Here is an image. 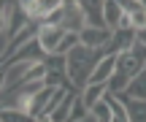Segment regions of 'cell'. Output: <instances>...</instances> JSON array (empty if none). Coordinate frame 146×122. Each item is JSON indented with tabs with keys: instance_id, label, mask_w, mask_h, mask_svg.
Here are the masks:
<instances>
[{
	"instance_id": "cell-12",
	"label": "cell",
	"mask_w": 146,
	"mask_h": 122,
	"mask_svg": "<svg viewBox=\"0 0 146 122\" xmlns=\"http://www.w3.org/2000/svg\"><path fill=\"white\" fill-rule=\"evenodd\" d=\"M122 106H125L127 117H130V122H146V101H130V98L119 95Z\"/></svg>"
},
{
	"instance_id": "cell-11",
	"label": "cell",
	"mask_w": 146,
	"mask_h": 122,
	"mask_svg": "<svg viewBox=\"0 0 146 122\" xmlns=\"http://www.w3.org/2000/svg\"><path fill=\"white\" fill-rule=\"evenodd\" d=\"M125 98H130V101H146V68L135 79H130V84L125 90Z\"/></svg>"
},
{
	"instance_id": "cell-1",
	"label": "cell",
	"mask_w": 146,
	"mask_h": 122,
	"mask_svg": "<svg viewBox=\"0 0 146 122\" xmlns=\"http://www.w3.org/2000/svg\"><path fill=\"white\" fill-rule=\"evenodd\" d=\"M100 57H103V52L87 49L81 43L65 54V73H68V81H70V87L76 92H81L89 84V76H92L95 65L100 63Z\"/></svg>"
},
{
	"instance_id": "cell-16",
	"label": "cell",
	"mask_w": 146,
	"mask_h": 122,
	"mask_svg": "<svg viewBox=\"0 0 146 122\" xmlns=\"http://www.w3.org/2000/svg\"><path fill=\"white\" fill-rule=\"evenodd\" d=\"M127 19H130V30H135V33L146 30V8H143V0H141V8H138V11H133Z\"/></svg>"
},
{
	"instance_id": "cell-17",
	"label": "cell",
	"mask_w": 146,
	"mask_h": 122,
	"mask_svg": "<svg viewBox=\"0 0 146 122\" xmlns=\"http://www.w3.org/2000/svg\"><path fill=\"white\" fill-rule=\"evenodd\" d=\"M87 106H84V101H81V95L73 101V109H70V117H68V122H81L84 117H87Z\"/></svg>"
},
{
	"instance_id": "cell-9",
	"label": "cell",
	"mask_w": 146,
	"mask_h": 122,
	"mask_svg": "<svg viewBox=\"0 0 146 122\" xmlns=\"http://www.w3.org/2000/svg\"><path fill=\"white\" fill-rule=\"evenodd\" d=\"M81 101H84V106H87V111H92V106L95 103H100L106 95H108V87H103V84H87L81 92Z\"/></svg>"
},
{
	"instance_id": "cell-4",
	"label": "cell",
	"mask_w": 146,
	"mask_h": 122,
	"mask_svg": "<svg viewBox=\"0 0 146 122\" xmlns=\"http://www.w3.org/2000/svg\"><path fill=\"white\" fill-rule=\"evenodd\" d=\"M111 35H114V30H108V27H84L78 33V43L87 49H95V52H106V46L111 43Z\"/></svg>"
},
{
	"instance_id": "cell-15",
	"label": "cell",
	"mask_w": 146,
	"mask_h": 122,
	"mask_svg": "<svg viewBox=\"0 0 146 122\" xmlns=\"http://www.w3.org/2000/svg\"><path fill=\"white\" fill-rule=\"evenodd\" d=\"M89 114H92L98 122H111V103H108V98H103L100 103H95Z\"/></svg>"
},
{
	"instance_id": "cell-5",
	"label": "cell",
	"mask_w": 146,
	"mask_h": 122,
	"mask_svg": "<svg viewBox=\"0 0 146 122\" xmlns=\"http://www.w3.org/2000/svg\"><path fill=\"white\" fill-rule=\"evenodd\" d=\"M135 41H138V35H135V30H130V27H119V30H114V35H111V43L106 46V52L103 54H122V52H130L133 46H135Z\"/></svg>"
},
{
	"instance_id": "cell-19",
	"label": "cell",
	"mask_w": 146,
	"mask_h": 122,
	"mask_svg": "<svg viewBox=\"0 0 146 122\" xmlns=\"http://www.w3.org/2000/svg\"><path fill=\"white\" fill-rule=\"evenodd\" d=\"M81 122H98V119H95V117H92V114H87V117H84Z\"/></svg>"
},
{
	"instance_id": "cell-8",
	"label": "cell",
	"mask_w": 146,
	"mask_h": 122,
	"mask_svg": "<svg viewBox=\"0 0 146 122\" xmlns=\"http://www.w3.org/2000/svg\"><path fill=\"white\" fill-rule=\"evenodd\" d=\"M78 5L84 11L87 27H106V22H103V0H81Z\"/></svg>"
},
{
	"instance_id": "cell-10",
	"label": "cell",
	"mask_w": 146,
	"mask_h": 122,
	"mask_svg": "<svg viewBox=\"0 0 146 122\" xmlns=\"http://www.w3.org/2000/svg\"><path fill=\"white\" fill-rule=\"evenodd\" d=\"M76 98H78V92H76V90H68V92H65V98H62V103L49 114V119H52V122H68L70 109H73V101H76Z\"/></svg>"
},
{
	"instance_id": "cell-6",
	"label": "cell",
	"mask_w": 146,
	"mask_h": 122,
	"mask_svg": "<svg viewBox=\"0 0 146 122\" xmlns=\"http://www.w3.org/2000/svg\"><path fill=\"white\" fill-rule=\"evenodd\" d=\"M103 22L108 30H119V27H130V19L122 11L119 0H103Z\"/></svg>"
},
{
	"instance_id": "cell-18",
	"label": "cell",
	"mask_w": 146,
	"mask_h": 122,
	"mask_svg": "<svg viewBox=\"0 0 146 122\" xmlns=\"http://www.w3.org/2000/svg\"><path fill=\"white\" fill-rule=\"evenodd\" d=\"M8 11H11V3H0V30L8 27Z\"/></svg>"
},
{
	"instance_id": "cell-7",
	"label": "cell",
	"mask_w": 146,
	"mask_h": 122,
	"mask_svg": "<svg viewBox=\"0 0 146 122\" xmlns=\"http://www.w3.org/2000/svg\"><path fill=\"white\" fill-rule=\"evenodd\" d=\"M114 71H116V57H114V54H103L100 63L95 65L92 76H89V84H103V87H108Z\"/></svg>"
},
{
	"instance_id": "cell-20",
	"label": "cell",
	"mask_w": 146,
	"mask_h": 122,
	"mask_svg": "<svg viewBox=\"0 0 146 122\" xmlns=\"http://www.w3.org/2000/svg\"><path fill=\"white\" fill-rule=\"evenodd\" d=\"M35 122H52V119H49V117H41V119H35Z\"/></svg>"
},
{
	"instance_id": "cell-2",
	"label": "cell",
	"mask_w": 146,
	"mask_h": 122,
	"mask_svg": "<svg viewBox=\"0 0 146 122\" xmlns=\"http://www.w3.org/2000/svg\"><path fill=\"white\" fill-rule=\"evenodd\" d=\"M60 27H62L65 33H76V35L87 27L84 11H81V5H78L76 0H62V22H60Z\"/></svg>"
},
{
	"instance_id": "cell-3",
	"label": "cell",
	"mask_w": 146,
	"mask_h": 122,
	"mask_svg": "<svg viewBox=\"0 0 146 122\" xmlns=\"http://www.w3.org/2000/svg\"><path fill=\"white\" fill-rule=\"evenodd\" d=\"M65 35H68V33H65L60 25H41L38 27V43H41L43 54H46V57H54Z\"/></svg>"
},
{
	"instance_id": "cell-14",
	"label": "cell",
	"mask_w": 146,
	"mask_h": 122,
	"mask_svg": "<svg viewBox=\"0 0 146 122\" xmlns=\"http://www.w3.org/2000/svg\"><path fill=\"white\" fill-rule=\"evenodd\" d=\"M0 122H35L33 117L16 111V109H8V106H0Z\"/></svg>"
},
{
	"instance_id": "cell-13",
	"label": "cell",
	"mask_w": 146,
	"mask_h": 122,
	"mask_svg": "<svg viewBox=\"0 0 146 122\" xmlns=\"http://www.w3.org/2000/svg\"><path fill=\"white\" fill-rule=\"evenodd\" d=\"M106 98L111 103V122H130V117H127V111H125L119 98H114V95H106Z\"/></svg>"
}]
</instances>
